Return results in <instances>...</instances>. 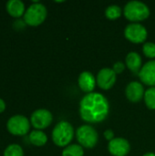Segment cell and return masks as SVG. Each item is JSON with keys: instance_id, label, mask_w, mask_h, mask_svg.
Returning <instances> with one entry per match:
<instances>
[{"instance_id": "obj_1", "label": "cell", "mask_w": 155, "mask_h": 156, "mask_svg": "<svg viewBox=\"0 0 155 156\" xmlns=\"http://www.w3.org/2000/svg\"><path fill=\"white\" fill-rule=\"evenodd\" d=\"M79 116L88 123H99L106 120L110 113L108 99L100 92H91L83 96L79 101Z\"/></svg>"}, {"instance_id": "obj_2", "label": "cell", "mask_w": 155, "mask_h": 156, "mask_svg": "<svg viewBox=\"0 0 155 156\" xmlns=\"http://www.w3.org/2000/svg\"><path fill=\"white\" fill-rule=\"evenodd\" d=\"M150 14L151 11L149 6L142 1H130L123 8L125 18L132 23H138L147 19L150 16Z\"/></svg>"}, {"instance_id": "obj_3", "label": "cell", "mask_w": 155, "mask_h": 156, "mask_svg": "<svg viewBox=\"0 0 155 156\" xmlns=\"http://www.w3.org/2000/svg\"><path fill=\"white\" fill-rule=\"evenodd\" d=\"M52 141L58 147H67L74 137V128L67 121H61L56 124L52 131Z\"/></svg>"}, {"instance_id": "obj_4", "label": "cell", "mask_w": 155, "mask_h": 156, "mask_svg": "<svg viewBox=\"0 0 155 156\" xmlns=\"http://www.w3.org/2000/svg\"><path fill=\"white\" fill-rule=\"evenodd\" d=\"M77 141L80 146L87 149L94 148L99 142V133L96 129L89 124L79 126L75 133Z\"/></svg>"}, {"instance_id": "obj_5", "label": "cell", "mask_w": 155, "mask_h": 156, "mask_svg": "<svg viewBox=\"0 0 155 156\" xmlns=\"http://www.w3.org/2000/svg\"><path fill=\"white\" fill-rule=\"evenodd\" d=\"M47 7L43 4L36 1L26 10L24 14V21L29 26L37 27L41 25L45 21V19L47 18Z\"/></svg>"}, {"instance_id": "obj_6", "label": "cell", "mask_w": 155, "mask_h": 156, "mask_svg": "<svg viewBox=\"0 0 155 156\" xmlns=\"http://www.w3.org/2000/svg\"><path fill=\"white\" fill-rule=\"evenodd\" d=\"M124 37L133 44H144L148 37V32L143 25L140 23H130L124 28Z\"/></svg>"}, {"instance_id": "obj_7", "label": "cell", "mask_w": 155, "mask_h": 156, "mask_svg": "<svg viewBox=\"0 0 155 156\" xmlns=\"http://www.w3.org/2000/svg\"><path fill=\"white\" fill-rule=\"evenodd\" d=\"M7 130L14 135H25L30 129V122L24 115H14L6 123Z\"/></svg>"}, {"instance_id": "obj_8", "label": "cell", "mask_w": 155, "mask_h": 156, "mask_svg": "<svg viewBox=\"0 0 155 156\" xmlns=\"http://www.w3.org/2000/svg\"><path fill=\"white\" fill-rule=\"evenodd\" d=\"M53 121L52 113L47 109L36 110L30 117V122L37 130H42L48 127Z\"/></svg>"}, {"instance_id": "obj_9", "label": "cell", "mask_w": 155, "mask_h": 156, "mask_svg": "<svg viewBox=\"0 0 155 156\" xmlns=\"http://www.w3.org/2000/svg\"><path fill=\"white\" fill-rule=\"evenodd\" d=\"M116 80H117V74L111 68L101 69L98 72L96 77L98 87L103 90H111L116 83Z\"/></svg>"}, {"instance_id": "obj_10", "label": "cell", "mask_w": 155, "mask_h": 156, "mask_svg": "<svg viewBox=\"0 0 155 156\" xmlns=\"http://www.w3.org/2000/svg\"><path fill=\"white\" fill-rule=\"evenodd\" d=\"M108 151L112 156H127L131 151V144L127 139L117 137L109 142Z\"/></svg>"}, {"instance_id": "obj_11", "label": "cell", "mask_w": 155, "mask_h": 156, "mask_svg": "<svg viewBox=\"0 0 155 156\" xmlns=\"http://www.w3.org/2000/svg\"><path fill=\"white\" fill-rule=\"evenodd\" d=\"M139 78L143 84L155 87V59L149 60L143 65L139 72Z\"/></svg>"}, {"instance_id": "obj_12", "label": "cell", "mask_w": 155, "mask_h": 156, "mask_svg": "<svg viewBox=\"0 0 155 156\" xmlns=\"http://www.w3.org/2000/svg\"><path fill=\"white\" fill-rule=\"evenodd\" d=\"M144 88L143 85L139 81L130 82L125 89L126 98L132 103H137L144 97Z\"/></svg>"}, {"instance_id": "obj_13", "label": "cell", "mask_w": 155, "mask_h": 156, "mask_svg": "<svg viewBox=\"0 0 155 156\" xmlns=\"http://www.w3.org/2000/svg\"><path fill=\"white\" fill-rule=\"evenodd\" d=\"M78 84L79 89L85 93L93 92L97 81L95 76L90 71H82L78 79Z\"/></svg>"}, {"instance_id": "obj_14", "label": "cell", "mask_w": 155, "mask_h": 156, "mask_svg": "<svg viewBox=\"0 0 155 156\" xmlns=\"http://www.w3.org/2000/svg\"><path fill=\"white\" fill-rule=\"evenodd\" d=\"M126 67L133 73H139L143 67V59L138 52L132 51L127 54L125 58Z\"/></svg>"}, {"instance_id": "obj_15", "label": "cell", "mask_w": 155, "mask_h": 156, "mask_svg": "<svg viewBox=\"0 0 155 156\" xmlns=\"http://www.w3.org/2000/svg\"><path fill=\"white\" fill-rule=\"evenodd\" d=\"M6 10L10 16L19 17L25 14V5L21 0H9L6 3Z\"/></svg>"}, {"instance_id": "obj_16", "label": "cell", "mask_w": 155, "mask_h": 156, "mask_svg": "<svg viewBox=\"0 0 155 156\" xmlns=\"http://www.w3.org/2000/svg\"><path fill=\"white\" fill-rule=\"evenodd\" d=\"M29 141L35 146H43L48 142V136L40 130H34L29 134Z\"/></svg>"}, {"instance_id": "obj_17", "label": "cell", "mask_w": 155, "mask_h": 156, "mask_svg": "<svg viewBox=\"0 0 155 156\" xmlns=\"http://www.w3.org/2000/svg\"><path fill=\"white\" fill-rule=\"evenodd\" d=\"M62 156H84V149L77 144H69L63 149Z\"/></svg>"}, {"instance_id": "obj_18", "label": "cell", "mask_w": 155, "mask_h": 156, "mask_svg": "<svg viewBox=\"0 0 155 156\" xmlns=\"http://www.w3.org/2000/svg\"><path fill=\"white\" fill-rule=\"evenodd\" d=\"M122 14V10L118 5H111L105 10V16L109 20H116Z\"/></svg>"}, {"instance_id": "obj_19", "label": "cell", "mask_w": 155, "mask_h": 156, "mask_svg": "<svg viewBox=\"0 0 155 156\" xmlns=\"http://www.w3.org/2000/svg\"><path fill=\"white\" fill-rule=\"evenodd\" d=\"M144 103L149 110H155V87H150L144 93Z\"/></svg>"}, {"instance_id": "obj_20", "label": "cell", "mask_w": 155, "mask_h": 156, "mask_svg": "<svg viewBox=\"0 0 155 156\" xmlns=\"http://www.w3.org/2000/svg\"><path fill=\"white\" fill-rule=\"evenodd\" d=\"M4 156H24V152L21 146L13 144L5 148L4 152Z\"/></svg>"}, {"instance_id": "obj_21", "label": "cell", "mask_w": 155, "mask_h": 156, "mask_svg": "<svg viewBox=\"0 0 155 156\" xmlns=\"http://www.w3.org/2000/svg\"><path fill=\"white\" fill-rule=\"evenodd\" d=\"M143 52L144 56L153 60L155 58V43L153 42H145L143 46Z\"/></svg>"}, {"instance_id": "obj_22", "label": "cell", "mask_w": 155, "mask_h": 156, "mask_svg": "<svg viewBox=\"0 0 155 156\" xmlns=\"http://www.w3.org/2000/svg\"><path fill=\"white\" fill-rule=\"evenodd\" d=\"M125 68H126V65H125L123 62H122V61H117V62H115V63L113 64L112 69H113V71L118 75V74H122V73L124 71Z\"/></svg>"}, {"instance_id": "obj_23", "label": "cell", "mask_w": 155, "mask_h": 156, "mask_svg": "<svg viewBox=\"0 0 155 156\" xmlns=\"http://www.w3.org/2000/svg\"><path fill=\"white\" fill-rule=\"evenodd\" d=\"M103 135H104V137H105V139L107 140V141H109V142H111V140H113L115 137H114V133H113V131L112 130H106L105 132H104V133H103Z\"/></svg>"}, {"instance_id": "obj_24", "label": "cell", "mask_w": 155, "mask_h": 156, "mask_svg": "<svg viewBox=\"0 0 155 156\" xmlns=\"http://www.w3.org/2000/svg\"><path fill=\"white\" fill-rule=\"evenodd\" d=\"M5 109V102L3 99H0V112H3Z\"/></svg>"}, {"instance_id": "obj_25", "label": "cell", "mask_w": 155, "mask_h": 156, "mask_svg": "<svg viewBox=\"0 0 155 156\" xmlns=\"http://www.w3.org/2000/svg\"><path fill=\"white\" fill-rule=\"evenodd\" d=\"M143 156H155V154L154 153H152V152H149V153L144 154Z\"/></svg>"}]
</instances>
